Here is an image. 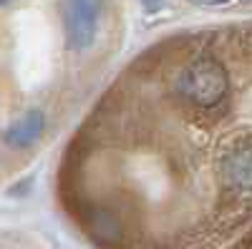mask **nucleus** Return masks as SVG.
<instances>
[{
  "label": "nucleus",
  "instance_id": "1",
  "mask_svg": "<svg viewBox=\"0 0 252 249\" xmlns=\"http://www.w3.org/2000/svg\"><path fill=\"white\" fill-rule=\"evenodd\" d=\"M103 0H63V30L71 51H89L96 43Z\"/></svg>",
  "mask_w": 252,
  "mask_h": 249
},
{
  "label": "nucleus",
  "instance_id": "2",
  "mask_svg": "<svg viewBox=\"0 0 252 249\" xmlns=\"http://www.w3.org/2000/svg\"><path fill=\"white\" fill-rule=\"evenodd\" d=\"M222 184L232 192H252V138L240 141L220 156Z\"/></svg>",
  "mask_w": 252,
  "mask_h": 249
},
{
  "label": "nucleus",
  "instance_id": "3",
  "mask_svg": "<svg viewBox=\"0 0 252 249\" xmlns=\"http://www.w3.org/2000/svg\"><path fill=\"white\" fill-rule=\"evenodd\" d=\"M46 131V116L43 111L31 109L28 113H23L15 123L5 129V146L8 149H28L33 143H38V138Z\"/></svg>",
  "mask_w": 252,
  "mask_h": 249
},
{
  "label": "nucleus",
  "instance_id": "4",
  "mask_svg": "<svg viewBox=\"0 0 252 249\" xmlns=\"http://www.w3.org/2000/svg\"><path fill=\"white\" fill-rule=\"evenodd\" d=\"M189 3H197V5H224L229 0H189Z\"/></svg>",
  "mask_w": 252,
  "mask_h": 249
},
{
  "label": "nucleus",
  "instance_id": "5",
  "mask_svg": "<svg viewBox=\"0 0 252 249\" xmlns=\"http://www.w3.org/2000/svg\"><path fill=\"white\" fill-rule=\"evenodd\" d=\"M141 3L146 5V10H157V8H159V3H161V0H141Z\"/></svg>",
  "mask_w": 252,
  "mask_h": 249
},
{
  "label": "nucleus",
  "instance_id": "6",
  "mask_svg": "<svg viewBox=\"0 0 252 249\" xmlns=\"http://www.w3.org/2000/svg\"><path fill=\"white\" fill-rule=\"evenodd\" d=\"M0 3H3V5H5V8H8V5H10V3H13V0H0Z\"/></svg>",
  "mask_w": 252,
  "mask_h": 249
}]
</instances>
